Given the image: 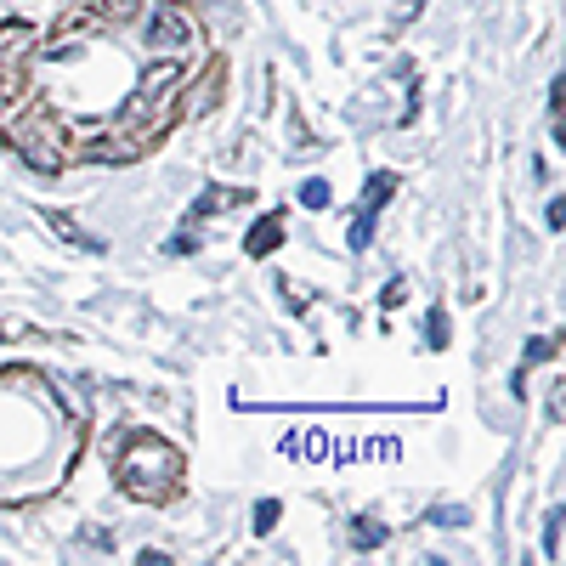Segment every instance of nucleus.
<instances>
[{"mask_svg":"<svg viewBox=\"0 0 566 566\" xmlns=\"http://www.w3.org/2000/svg\"><path fill=\"white\" fill-rule=\"evenodd\" d=\"M182 470H187V459L176 453L159 430H125L119 436L114 476L125 487V499H136V504H170L176 493H182Z\"/></svg>","mask_w":566,"mask_h":566,"instance_id":"nucleus-1","label":"nucleus"},{"mask_svg":"<svg viewBox=\"0 0 566 566\" xmlns=\"http://www.w3.org/2000/svg\"><path fill=\"white\" fill-rule=\"evenodd\" d=\"M0 142H12L35 170H63V165H74V131H68V119L51 114V108H29V102H23L17 119L0 131Z\"/></svg>","mask_w":566,"mask_h":566,"instance_id":"nucleus-2","label":"nucleus"},{"mask_svg":"<svg viewBox=\"0 0 566 566\" xmlns=\"http://www.w3.org/2000/svg\"><path fill=\"white\" fill-rule=\"evenodd\" d=\"M221 91H227V63H221V57L198 63V68L182 74V86H176V114H182V119L210 114L216 102H221Z\"/></svg>","mask_w":566,"mask_h":566,"instance_id":"nucleus-3","label":"nucleus"},{"mask_svg":"<svg viewBox=\"0 0 566 566\" xmlns=\"http://www.w3.org/2000/svg\"><path fill=\"white\" fill-rule=\"evenodd\" d=\"M391 193H397V176L391 170H374L369 176V187H363V204H357V221H351V249H369V238H374V221H379V210L391 204Z\"/></svg>","mask_w":566,"mask_h":566,"instance_id":"nucleus-4","label":"nucleus"},{"mask_svg":"<svg viewBox=\"0 0 566 566\" xmlns=\"http://www.w3.org/2000/svg\"><path fill=\"white\" fill-rule=\"evenodd\" d=\"M35 96V74H29V57H0V131L17 119V108Z\"/></svg>","mask_w":566,"mask_h":566,"instance_id":"nucleus-5","label":"nucleus"},{"mask_svg":"<svg viewBox=\"0 0 566 566\" xmlns=\"http://www.w3.org/2000/svg\"><path fill=\"white\" fill-rule=\"evenodd\" d=\"M278 244H283V210H267L261 221H255V227H249V238H244V249L255 255V261H267V255H272Z\"/></svg>","mask_w":566,"mask_h":566,"instance_id":"nucleus-6","label":"nucleus"},{"mask_svg":"<svg viewBox=\"0 0 566 566\" xmlns=\"http://www.w3.org/2000/svg\"><path fill=\"white\" fill-rule=\"evenodd\" d=\"M147 12V0H91V17L102 23V29H136V17Z\"/></svg>","mask_w":566,"mask_h":566,"instance_id":"nucleus-7","label":"nucleus"},{"mask_svg":"<svg viewBox=\"0 0 566 566\" xmlns=\"http://www.w3.org/2000/svg\"><path fill=\"white\" fill-rule=\"evenodd\" d=\"M35 45H40L35 23H0V57H29Z\"/></svg>","mask_w":566,"mask_h":566,"instance_id":"nucleus-8","label":"nucleus"},{"mask_svg":"<svg viewBox=\"0 0 566 566\" xmlns=\"http://www.w3.org/2000/svg\"><path fill=\"white\" fill-rule=\"evenodd\" d=\"M233 204H249V193H244V187H204L198 204H193V221L221 216V210H233Z\"/></svg>","mask_w":566,"mask_h":566,"instance_id":"nucleus-9","label":"nucleus"},{"mask_svg":"<svg viewBox=\"0 0 566 566\" xmlns=\"http://www.w3.org/2000/svg\"><path fill=\"white\" fill-rule=\"evenodd\" d=\"M550 357H561V340H555V334H538V340L527 346V363L516 369V391L527 385V369H532V363H550Z\"/></svg>","mask_w":566,"mask_h":566,"instance_id":"nucleus-10","label":"nucleus"},{"mask_svg":"<svg viewBox=\"0 0 566 566\" xmlns=\"http://www.w3.org/2000/svg\"><path fill=\"white\" fill-rule=\"evenodd\" d=\"M45 221H51V227H57V238H68L74 249H102V238H91V233H86V227H80V221H68V216H57V210H51Z\"/></svg>","mask_w":566,"mask_h":566,"instance_id":"nucleus-11","label":"nucleus"},{"mask_svg":"<svg viewBox=\"0 0 566 566\" xmlns=\"http://www.w3.org/2000/svg\"><path fill=\"white\" fill-rule=\"evenodd\" d=\"M351 544H357V550H379V544H385V527H374L369 516H357V527H351Z\"/></svg>","mask_w":566,"mask_h":566,"instance_id":"nucleus-12","label":"nucleus"},{"mask_svg":"<svg viewBox=\"0 0 566 566\" xmlns=\"http://www.w3.org/2000/svg\"><path fill=\"white\" fill-rule=\"evenodd\" d=\"M300 204H306V210H328V182H323V176H312V182L300 187Z\"/></svg>","mask_w":566,"mask_h":566,"instance_id":"nucleus-13","label":"nucleus"},{"mask_svg":"<svg viewBox=\"0 0 566 566\" xmlns=\"http://www.w3.org/2000/svg\"><path fill=\"white\" fill-rule=\"evenodd\" d=\"M425 521H436V527H465L470 516L459 504H436V510H425Z\"/></svg>","mask_w":566,"mask_h":566,"instance_id":"nucleus-14","label":"nucleus"},{"mask_svg":"<svg viewBox=\"0 0 566 566\" xmlns=\"http://www.w3.org/2000/svg\"><path fill=\"white\" fill-rule=\"evenodd\" d=\"M425 340H430V346H448V312H442V306L425 318Z\"/></svg>","mask_w":566,"mask_h":566,"instance_id":"nucleus-15","label":"nucleus"},{"mask_svg":"<svg viewBox=\"0 0 566 566\" xmlns=\"http://www.w3.org/2000/svg\"><path fill=\"white\" fill-rule=\"evenodd\" d=\"M272 527H278V499H261V504H255V532L267 538Z\"/></svg>","mask_w":566,"mask_h":566,"instance_id":"nucleus-16","label":"nucleus"},{"mask_svg":"<svg viewBox=\"0 0 566 566\" xmlns=\"http://www.w3.org/2000/svg\"><path fill=\"white\" fill-rule=\"evenodd\" d=\"M544 550H550V555L561 550V510H555V516H550V527H544Z\"/></svg>","mask_w":566,"mask_h":566,"instance_id":"nucleus-17","label":"nucleus"},{"mask_svg":"<svg viewBox=\"0 0 566 566\" xmlns=\"http://www.w3.org/2000/svg\"><path fill=\"white\" fill-rule=\"evenodd\" d=\"M550 227H566V198H550V210H544Z\"/></svg>","mask_w":566,"mask_h":566,"instance_id":"nucleus-18","label":"nucleus"},{"mask_svg":"<svg viewBox=\"0 0 566 566\" xmlns=\"http://www.w3.org/2000/svg\"><path fill=\"white\" fill-rule=\"evenodd\" d=\"M402 295H408V283L397 278V283H385V295H379V300H385V306H402Z\"/></svg>","mask_w":566,"mask_h":566,"instance_id":"nucleus-19","label":"nucleus"},{"mask_svg":"<svg viewBox=\"0 0 566 566\" xmlns=\"http://www.w3.org/2000/svg\"><path fill=\"white\" fill-rule=\"evenodd\" d=\"M0 340H6V328H0Z\"/></svg>","mask_w":566,"mask_h":566,"instance_id":"nucleus-20","label":"nucleus"},{"mask_svg":"<svg viewBox=\"0 0 566 566\" xmlns=\"http://www.w3.org/2000/svg\"><path fill=\"white\" fill-rule=\"evenodd\" d=\"M170 6H182V0H170Z\"/></svg>","mask_w":566,"mask_h":566,"instance_id":"nucleus-21","label":"nucleus"}]
</instances>
